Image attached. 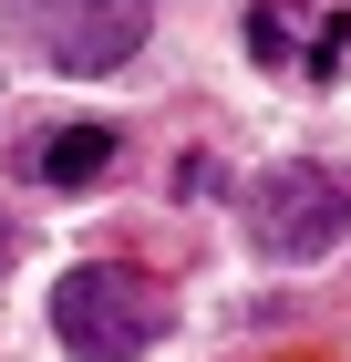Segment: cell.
Masks as SVG:
<instances>
[{
  "mask_svg": "<svg viewBox=\"0 0 351 362\" xmlns=\"http://www.w3.org/2000/svg\"><path fill=\"white\" fill-rule=\"evenodd\" d=\"M114 166V124H62V135H42L31 145V176H42V187H93V176Z\"/></svg>",
  "mask_w": 351,
  "mask_h": 362,
  "instance_id": "obj_5",
  "label": "cell"
},
{
  "mask_svg": "<svg viewBox=\"0 0 351 362\" xmlns=\"http://www.w3.org/2000/svg\"><path fill=\"white\" fill-rule=\"evenodd\" d=\"M248 52L269 73L331 83V73H351V11H331V0H258L248 11Z\"/></svg>",
  "mask_w": 351,
  "mask_h": 362,
  "instance_id": "obj_4",
  "label": "cell"
},
{
  "mask_svg": "<svg viewBox=\"0 0 351 362\" xmlns=\"http://www.w3.org/2000/svg\"><path fill=\"white\" fill-rule=\"evenodd\" d=\"M52 332H62V352H83V362H135L145 341L165 332V290L135 279V269H114V259H83V269L52 279Z\"/></svg>",
  "mask_w": 351,
  "mask_h": 362,
  "instance_id": "obj_1",
  "label": "cell"
},
{
  "mask_svg": "<svg viewBox=\"0 0 351 362\" xmlns=\"http://www.w3.org/2000/svg\"><path fill=\"white\" fill-rule=\"evenodd\" d=\"M0 259H11V238H0Z\"/></svg>",
  "mask_w": 351,
  "mask_h": 362,
  "instance_id": "obj_6",
  "label": "cell"
},
{
  "mask_svg": "<svg viewBox=\"0 0 351 362\" xmlns=\"http://www.w3.org/2000/svg\"><path fill=\"white\" fill-rule=\"evenodd\" d=\"M248 228H258L269 259H321V249H341L351 176H341V166H279V176H258V187H248Z\"/></svg>",
  "mask_w": 351,
  "mask_h": 362,
  "instance_id": "obj_2",
  "label": "cell"
},
{
  "mask_svg": "<svg viewBox=\"0 0 351 362\" xmlns=\"http://www.w3.org/2000/svg\"><path fill=\"white\" fill-rule=\"evenodd\" d=\"M21 31L62 73H104L145 42V0H21Z\"/></svg>",
  "mask_w": 351,
  "mask_h": 362,
  "instance_id": "obj_3",
  "label": "cell"
}]
</instances>
